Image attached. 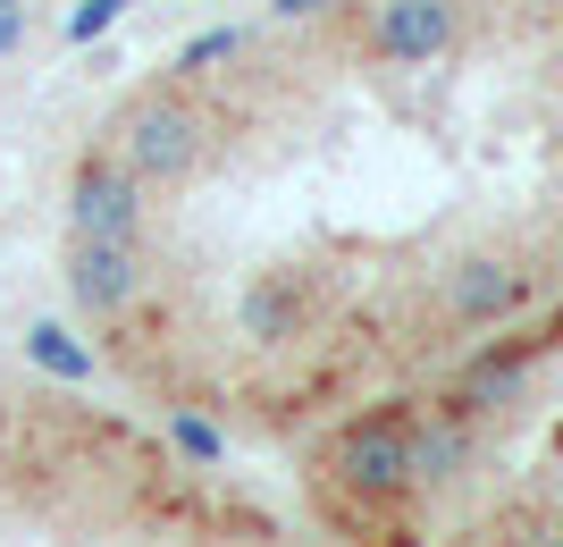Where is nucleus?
I'll return each mask as SVG.
<instances>
[{
	"mask_svg": "<svg viewBox=\"0 0 563 547\" xmlns=\"http://www.w3.org/2000/svg\"><path fill=\"white\" fill-rule=\"evenodd\" d=\"M110 152L135 168L143 186H177V177H194V168H202V110H194L186 94L152 85V94L118 101V119H110Z\"/></svg>",
	"mask_w": 563,
	"mask_h": 547,
	"instance_id": "nucleus-1",
	"label": "nucleus"
},
{
	"mask_svg": "<svg viewBox=\"0 0 563 547\" xmlns=\"http://www.w3.org/2000/svg\"><path fill=\"white\" fill-rule=\"evenodd\" d=\"M143 219H152V186L118 161L110 143L85 152L68 168V237H110V244H143Z\"/></svg>",
	"mask_w": 563,
	"mask_h": 547,
	"instance_id": "nucleus-2",
	"label": "nucleus"
},
{
	"mask_svg": "<svg viewBox=\"0 0 563 547\" xmlns=\"http://www.w3.org/2000/svg\"><path fill=\"white\" fill-rule=\"evenodd\" d=\"M329 472H336V489H353V497H371V505L404 497V489H412V422H396V413H371V422L336 429Z\"/></svg>",
	"mask_w": 563,
	"mask_h": 547,
	"instance_id": "nucleus-3",
	"label": "nucleus"
},
{
	"mask_svg": "<svg viewBox=\"0 0 563 547\" xmlns=\"http://www.w3.org/2000/svg\"><path fill=\"white\" fill-rule=\"evenodd\" d=\"M59 278H68V304H76V311L110 320V311H126V304L143 295V244L68 237V262H59Z\"/></svg>",
	"mask_w": 563,
	"mask_h": 547,
	"instance_id": "nucleus-4",
	"label": "nucleus"
},
{
	"mask_svg": "<svg viewBox=\"0 0 563 547\" xmlns=\"http://www.w3.org/2000/svg\"><path fill=\"white\" fill-rule=\"evenodd\" d=\"M454 34H463L454 0H378V25H371L378 59H396V68H429V59H446Z\"/></svg>",
	"mask_w": 563,
	"mask_h": 547,
	"instance_id": "nucleus-5",
	"label": "nucleus"
},
{
	"mask_svg": "<svg viewBox=\"0 0 563 547\" xmlns=\"http://www.w3.org/2000/svg\"><path fill=\"white\" fill-rule=\"evenodd\" d=\"M446 304H454V320H505V311L521 304V270H505V262H463L454 270V286H446Z\"/></svg>",
	"mask_w": 563,
	"mask_h": 547,
	"instance_id": "nucleus-6",
	"label": "nucleus"
},
{
	"mask_svg": "<svg viewBox=\"0 0 563 547\" xmlns=\"http://www.w3.org/2000/svg\"><path fill=\"white\" fill-rule=\"evenodd\" d=\"M463 422H412V489H446L454 472H463Z\"/></svg>",
	"mask_w": 563,
	"mask_h": 547,
	"instance_id": "nucleus-7",
	"label": "nucleus"
},
{
	"mask_svg": "<svg viewBox=\"0 0 563 547\" xmlns=\"http://www.w3.org/2000/svg\"><path fill=\"white\" fill-rule=\"evenodd\" d=\"M25 362L51 371V380H93V346L68 337V320H34V329H25Z\"/></svg>",
	"mask_w": 563,
	"mask_h": 547,
	"instance_id": "nucleus-8",
	"label": "nucleus"
},
{
	"mask_svg": "<svg viewBox=\"0 0 563 547\" xmlns=\"http://www.w3.org/2000/svg\"><path fill=\"white\" fill-rule=\"evenodd\" d=\"M286 329H295V286L261 278L253 295H244V337H286Z\"/></svg>",
	"mask_w": 563,
	"mask_h": 547,
	"instance_id": "nucleus-9",
	"label": "nucleus"
},
{
	"mask_svg": "<svg viewBox=\"0 0 563 547\" xmlns=\"http://www.w3.org/2000/svg\"><path fill=\"white\" fill-rule=\"evenodd\" d=\"M126 9H135V0H76V9H68V51H93Z\"/></svg>",
	"mask_w": 563,
	"mask_h": 547,
	"instance_id": "nucleus-10",
	"label": "nucleus"
},
{
	"mask_svg": "<svg viewBox=\"0 0 563 547\" xmlns=\"http://www.w3.org/2000/svg\"><path fill=\"white\" fill-rule=\"evenodd\" d=\"M244 51V25H211V34H194L186 51H177V76H202V68H219V59H235Z\"/></svg>",
	"mask_w": 563,
	"mask_h": 547,
	"instance_id": "nucleus-11",
	"label": "nucleus"
},
{
	"mask_svg": "<svg viewBox=\"0 0 563 547\" xmlns=\"http://www.w3.org/2000/svg\"><path fill=\"white\" fill-rule=\"evenodd\" d=\"M168 438H177V455H194V463H219V455H228V438H219L211 422H194V413H177Z\"/></svg>",
	"mask_w": 563,
	"mask_h": 547,
	"instance_id": "nucleus-12",
	"label": "nucleus"
},
{
	"mask_svg": "<svg viewBox=\"0 0 563 547\" xmlns=\"http://www.w3.org/2000/svg\"><path fill=\"white\" fill-rule=\"evenodd\" d=\"M25 43V9H0V51H18Z\"/></svg>",
	"mask_w": 563,
	"mask_h": 547,
	"instance_id": "nucleus-13",
	"label": "nucleus"
},
{
	"mask_svg": "<svg viewBox=\"0 0 563 547\" xmlns=\"http://www.w3.org/2000/svg\"><path fill=\"white\" fill-rule=\"evenodd\" d=\"M278 18H320V9H336V0H269Z\"/></svg>",
	"mask_w": 563,
	"mask_h": 547,
	"instance_id": "nucleus-14",
	"label": "nucleus"
},
{
	"mask_svg": "<svg viewBox=\"0 0 563 547\" xmlns=\"http://www.w3.org/2000/svg\"><path fill=\"white\" fill-rule=\"evenodd\" d=\"M0 429H9V396H0Z\"/></svg>",
	"mask_w": 563,
	"mask_h": 547,
	"instance_id": "nucleus-15",
	"label": "nucleus"
},
{
	"mask_svg": "<svg viewBox=\"0 0 563 547\" xmlns=\"http://www.w3.org/2000/svg\"><path fill=\"white\" fill-rule=\"evenodd\" d=\"M530 547H563V539H530Z\"/></svg>",
	"mask_w": 563,
	"mask_h": 547,
	"instance_id": "nucleus-16",
	"label": "nucleus"
},
{
	"mask_svg": "<svg viewBox=\"0 0 563 547\" xmlns=\"http://www.w3.org/2000/svg\"><path fill=\"white\" fill-rule=\"evenodd\" d=\"M0 9H25V0H0Z\"/></svg>",
	"mask_w": 563,
	"mask_h": 547,
	"instance_id": "nucleus-17",
	"label": "nucleus"
}]
</instances>
